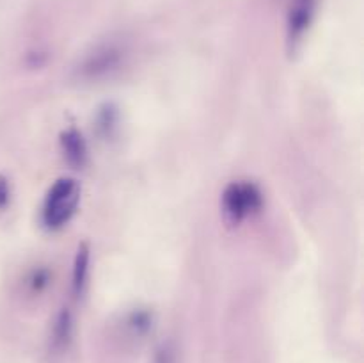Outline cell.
<instances>
[{"instance_id":"cell-3","label":"cell","mask_w":364,"mask_h":363,"mask_svg":"<svg viewBox=\"0 0 364 363\" xmlns=\"http://www.w3.org/2000/svg\"><path fill=\"white\" fill-rule=\"evenodd\" d=\"M123 59V52L116 46H103L84 60L80 66V73L87 78H100L117 70Z\"/></svg>"},{"instance_id":"cell-2","label":"cell","mask_w":364,"mask_h":363,"mask_svg":"<svg viewBox=\"0 0 364 363\" xmlns=\"http://www.w3.org/2000/svg\"><path fill=\"white\" fill-rule=\"evenodd\" d=\"M263 205V194L258 185L251 182H233L226 187L223 206L226 216L235 223H240L251 214L258 212Z\"/></svg>"},{"instance_id":"cell-1","label":"cell","mask_w":364,"mask_h":363,"mask_svg":"<svg viewBox=\"0 0 364 363\" xmlns=\"http://www.w3.org/2000/svg\"><path fill=\"white\" fill-rule=\"evenodd\" d=\"M80 201V187L73 178H60L48 191L43 205V223L50 230L64 226L77 210Z\"/></svg>"},{"instance_id":"cell-9","label":"cell","mask_w":364,"mask_h":363,"mask_svg":"<svg viewBox=\"0 0 364 363\" xmlns=\"http://www.w3.org/2000/svg\"><path fill=\"white\" fill-rule=\"evenodd\" d=\"M9 184H7L6 178L0 177V209H4L9 203Z\"/></svg>"},{"instance_id":"cell-5","label":"cell","mask_w":364,"mask_h":363,"mask_svg":"<svg viewBox=\"0 0 364 363\" xmlns=\"http://www.w3.org/2000/svg\"><path fill=\"white\" fill-rule=\"evenodd\" d=\"M87 270H89V248L87 244H82L78 248L77 256H75V267H73V292L80 294L84 288L85 280H87Z\"/></svg>"},{"instance_id":"cell-4","label":"cell","mask_w":364,"mask_h":363,"mask_svg":"<svg viewBox=\"0 0 364 363\" xmlns=\"http://www.w3.org/2000/svg\"><path fill=\"white\" fill-rule=\"evenodd\" d=\"M60 144H63V152L68 162L77 167L84 166L85 159H87V146H85V141L80 132L75 130V128L64 132L60 135Z\"/></svg>"},{"instance_id":"cell-6","label":"cell","mask_w":364,"mask_h":363,"mask_svg":"<svg viewBox=\"0 0 364 363\" xmlns=\"http://www.w3.org/2000/svg\"><path fill=\"white\" fill-rule=\"evenodd\" d=\"M71 337V315L68 310H63L57 319L55 327H53V345L55 347H64L70 342Z\"/></svg>"},{"instance_id":"cell-7","label":"cell","mask_w":364,"mask_h":363,"mask_svg":"<svg viewBox=\"0 0 364 363\" xmlns=\"http://www.w3.org/2000/svg\"><path fill=\"white\" fill-rule=\"evenodd\" d=\"M130 326H132V330H134L137 335L146 333V331L149 330V326H151V319H149V313H146V312L134 313V315H132V320H130Z\"/></svg>"},{"instance_id":"cell-8","label":"cell","mask_w":364,"mask_h":363,"mask_svg":"<svg viewBox=\"0 0 364 363\" xmlns=\"http://www.w3.org/2000/svg\"><path fill=\"white\" fill-rule=\"evenodd\" d=\"M155 363H176V349L171 342L160 345L155 354Z\"/></svg>"}]
</instances>
